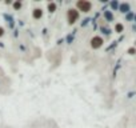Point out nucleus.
I'll list each match as a JSON object with an SVG mask.
<instances>
[{"label":"nucleus","mask_w":136,"mask_h":128,"mask_svg":"<svg viewBox=\"0 0 136 128\" xmlns=\"http://www.w3.org/2000/svg\"><path fill=\"white\" fill-rule=\"evenodd\" d=\"M14 7L17 9V8H20V7H21V4H20V3H15V4H14Z\"/></svg>","instance_id":"10"},{"label":"nucleus","mask_w":136,"mask_h":128,"mask_svg":"<svg viewBox=\"0 0 136 128\" xmlns=\"http://www.w3.org/2000/svg\"><path fill=\"white\" fill-rule=\"evenodd\" d=\"M128 52H129V54H135V49H133V48H131V49H129Z\"/></svg>","instance_id":"13"},{"label":"nucleus","mask_w":136,"mask_h":128,"mask_svg":"<svg viewBox=\"0 0 136 128\" xmlns=\"http://www.w3.org/2000/svg\"><path fill=\"white\" fill-rule=\"evenodd\" d=\"M102 43H103V40H102V37H93L92 40H91V45L93 48H99L100 45H102Z\"/></svg>","instance_id":"2"},{"label":"nucleus","mask_w":136,"mask_h":128,"mask_svg":"<svg viewBox=\"0 0 136 128\" xmlns=\"http://www.w3.org/2000/svg\"><path fill=\"white\" fill-rule=\"evenodd\" d=\"M119 9L121 11V12H124V14H126V12H129V4L123 3V4L120 5V7H119Z\"/></svg>","instance_id":"4"},{"label":"nucleus","mask_w":136,"mask_h":128,"mask_svg":"<svg viewBox=\"0 0 136 128\" xmlns=\"http://www.w3.org/2000/svg\"><path fill=\"white\" fill-rule=\"evenodd\" d=\"M111 7L116 9L117 7H119V4H117V2H112V3H111Z\"/></svg>","instance_id":"8"},{"label":"nucleus","mask_w":136,"mask_h":128,"mask_svg":"<svg viewBox=\"0 0 136 128\" xmlns=\"http://www.w3.org/2000/svg\"><path fill=\"white\" fill-rule=\"evenodd\" d=\"M41 15H43V14H41V9H35V11H33V17H35V19H39V17H41Z\"/></svg>","instance_id":"6"},{"label":"nucleus","mask_w":136,"mask_h":128,"mask_svg":"<svg viewBox=\"0 0 136 128\" xmlns=\"http://www.w3.org/2000/svg\"><path fill=\"white\" fill-rule=\"evenodd\" d=\"M102 31H103L104 33H109V30H108V28H104V27H103V28H102Z\"/></svg>","instance_id":"11"},{"label":"nucleus","mask_w":136,"mask_h":128,"mask_svg":"<svg viewBox=\"0 0 136 128\" xmlns=\"http://www.w3.org/2000/svg\"><path fill=\"white\" fill-rule=\"evenodd\" d=\"M3 33H4V30H3V28H0V36H3Z\"/></svg>","instance_id":"12"},{"label":"nucleus","mask_w":136,"mask_h":128,"mask_svg":"<svg viewBox=\"0 0 136 128\" xmlns=\"http://www.w3.org/2000/svg\"><path fill=\"white\" fill-rule=\"evenodd\" d=\"M116 31H117V32H121V31H123V25H121V24H117V25H116Z\"/></svg>","instance_id":"9"},{"label":"nucleus","mask_w":136,"mask_h":128,"mask_svg":"<svg viewBox=\"0 0 136 128\" xmlns=\"http://www.w3.org/2000/svg\"><path fill=\"white\" fill-rule=\"evenodd\" d=\"M104 17L107 19L108 21H112L114 20V16H112V14L109 12V11H104Z\"/></svg>","instance_id":"5"},{"label":"nucleus","mask_w":136,"mask_h":128,"mask_svg":"<svg viewBox=\"0 0 136 128\" xmlns=\"http://www.w3.org/2000/svg\"><path fill=\"white\" fill-rule=\"evenodd\" d=\"M135 21H136V15H135Z\"/></svg>","instance_id":"14"},{"label":"nucleus","mask_w":136,"mask_h":128,"mask_svg":"<svg viewBox=\"0 0 136 128\" xmlns=\"http://www.w3.org/2000/svg\"><path fill=\"white\" fill-rule=\"evenodd\" d=\"M78 7L83 11V12H88V11L91 9V3H88V2H79Z\"/></svg>","instance_id":"1"},{"label":"nucleus","mask_w":136,"mask_h":128,"mask_svg":"<svg viewBox=\"0 0 136 128\" xmlns=\"http://www.w3.org/2000/svg\"><path fill=\"white\" fill-rule=\"evenodd\" d=\"M68 19H69V23L72 24V23H75V20L78 19V12H76L75 9H71L68 12Z\"/></svg>","instance_id":"3"},{"label":"nucleus","mask_w":136,"mask_h":128,"mask_svg":"<svg viewBox=\"0 0 136 128\" xmlns=\"http://www.w3.org/2000/svg\"><path fill=\"white\" fill-rule=\"evenodd\" d=\"M48 9H50V12H54V11L56 9V5H55L54 3H51V4H48Z\"/></svg>","instance_id":"7"}]
</instances>
